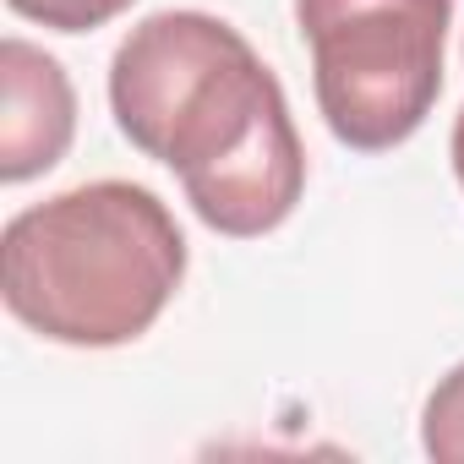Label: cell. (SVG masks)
Wrapping results in <instances>:
<instances>
[{
  "instance_id": "277c9868",
  "label": "cell",
  "mask_w": 464,
  "mask_h": 464,
  "mask_svg": "<svg viewBox=\"0 0 464 464\" xmlns=\"http://www.w3.org/2000/svg\"><path fill=\"white\" fill-rule=\"evenodd\" d=\"M0 180L17 186L55 169L77 131V93L55 55L28 39L0 44Z\"/></svg>"
},
{
  "instance_id": "52a82bcc",
  "label": "cell",
  "mask_w": 464,
  "mask_h": 464,
  "mask_svg": "<svg viewBox=\"0 0 464 464\" xmlns=\"http://www.w3.org/2000/svg\"><path fill=\"white\" fill-rule=\"evenodd\" d=\"M453 175H459V186H464V110H459V121H453Z\"/></svg>"
},
{
  "instance_id": "3957f363",
  "label": "cell",
  "mask_w": 464,
  "mask_h": 464,
  "mask_svg": "<svg viewBox=\"0 0 464 464\" xmlns=\"http://www.w3.org/2000/svg\"><path fill=\"white\" fill-rule=\"evenodd\" d=\"M453 0H295L328 131L355 153L399 148L442 93Z\"/></svg>"
},
{
  "instance_id": "8992f818",
  "label": "cell",
  "mask_w": 464,
  "mask_h": 464,
  "mask_svg": "<svg viewBox=\"0 0 464 464\" xmlns=\"http://www.w3.org/2000/svg\"><path fill=\"white\" fill-rule=\"evenodd\" d=\"M6 6L55 34H88V28H104L110 17H121L131 0H6Z\"/></svg>"
},
{
  "instance_id": "6da1fadb",
  "label": "cell",
  "mask_w": 464,
  "mask_h": 464,
  "mask_svg": "<svg viewBox=\"0 0 464 464\" xmlns=\"http://www.w3.org/2000/svg\"><path fill=\"white\" fill-rule=\"evenodd\" d=\"M186 279L175 213L131 180H88L23 208L0 236L6 312L72 350L142 339Z\"/></svg>"
},
{
  "instance_id": "7a4b0ae2",
  "label": "cell",
  "mask_w": 464,
  "mask_h": 464,
  "mask_svg": "<svg viewBox=\"0 0 464 464\" xmlns=\"http://www.w3.org/2000/svg\"><path fill=\"white\" fill-rule=\"evenodd\" d=\"M110 104L131 148L180 180L208 175L290 110L257 50L208 12L142 17L110 61Z\"/></svg>"
},
{
  "instance_id": "5b68a950",
  "label": "cell",
  "mask_w": 464,
  "mask_h": 464,
  "mask_svg": "<svg viewBox=\"0 0 464 464\" xmlns=\"http://www.w3.org/2000/svg\"><path fill=\"white\" fill-rule=\"evenodd\" d=\"M420 448L437 464H464V361L431 388L420 410Z\"/></svg>"
}]
</instances>
